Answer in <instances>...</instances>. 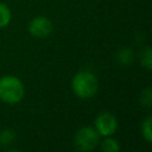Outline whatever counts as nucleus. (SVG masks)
<instances>
[{
  "mask_svg": "<svg viewBox=\"0 0 152 152\" xmlns=\"http://www.w3.org/2000/svg\"><path fill=\"white\" fill-rule=\"evenodd\" d=\"M151 122H152L151 118H150V116H147V118L145 119V121L142 122V125H141V133H142V137L145 138V140H146L147 142H151V141H152Z\"/></svg>",
  "mask_w": 152,
  "mask_h": 152,
  "instance_id": "nucleus-9",
  "label": "nucleus"
},
{
  "mask_svg": "<svg viewBox=\"0 0 152 152\" xmlns=\"http://www.w3.org/2000/svg\"><path fill=\"white\" fill-rule=\"evenodd\" d=\"M100 137L95 127H82L75 134V147L78 151H91L100 144Z\"/></svg>",
  "mask_w": 152,
  "mask_h": 152,
  "instance_id": "nucleus-3",
  "label": "nucleus"
},
{
  "mask_svg": "<svg viewBox=\"0 0 152 152\" xmlns=\"http://www.w3.org/2000/svg\"><path fill=\"white\" fill-rule=\"evenodd\" d=\"M101 150L106 151V152H118L120 150V145H119L118 140H115L110 137H106V139L101 142Z\"/></svg>",
  "mask_w": 152,
  "mask_h": 152,
  "instance_id": "nucleus-6",
  "label": "nucleus"
},
{
  "mask_svg": "<svg viewBox=\"0 0 152 152\" xmlns=\"http://www.w3.org/2000/svg\"><path fill=\"white\" fill-rule=\"evenodd\" d=\"M133 59V52L131 49H121L118 53V61L120 64L127 65L132 62Z\"/></svg>",
  "mask_w": 152,
  "mask_h": 152,
  "instance_id": "nucleus-8",
  "label": "nucleus"
},
{
  "mask_svg": "<svg viewBox=\"0 0 152 152\" xmlns=\"http://www.w3.org/2000/svg\"><path fill=\"white\" fill-rule=\"evenodd\" d=\"M15 135H14V132L11 131V129H4L1 133H0V142L2 145H8L11 144L13 140H14Z\"/></svg>",
  "mask_w": 152,
  "mask_h": 152,
  "instance_id": "nucleus-11",
  "label": "nucleus"
},
{
  "mask_svg": "<svg viewBox=\"0 0 152 152\" xmlns=\"http://www.w3.org/2000/svg\"><path fill=\"white\" fill-rule=\"evenodd\" d=\"M11 18H12L11 10L5 4L0 2V28L7 26L11 21Z\"/></svg>",
  "mask_w": 152,
  "mask_h": 152,
  "instance_id": "nucleus-7",
  "label": "nucleus"
},
{
  "mask_svg": "<svg viewBox=\"0 0 152 152\" xmlns=\"http://www.w3.org/2000/svg\"><path fill=\"white\" fill-rule=\"evenodd\" d=\"M27 30L36 38H45L52 32L53 25L49 18L39 15L31 19V21L28 23Z\"/></svg>",
  "mask_w": 152,
  "mask_h": 152,
  "instance_id": "nucleus-5",
  "label": "nucleus"
},
{
  "mask_svg": "<svg viewBox=\"0 0 152 152\" xmlns=\"http://www.w3.org/2000/svg\"><path fill=\"white\" fill-rule=\"evenodd\" d=\"M71 88L74 94L80 99L93 97L99 89L97 77L88 70L77 72L71 81Z\"/></svg>",
  "mask_w": 152,
  "mask_h": 152,
  "instance_id": "nucleus-1",
  "label": "nucleus"
},
{
  "mask_svg": "<svg viewBox=\"0 0 152 152\" xmlns=\"http://www.w3.org/2000/svg\"><path fill=\"white\" fill-rule=\"evenodd\" d=\"M118 128V120L116 118L108 112L100 113L95 119V129L99 132L100 135L110 137Z\"/></svg>",
  "mask_w": 152,
  "mask_h": 152,
  "instance_id": "nucleus-4",
  "label": "nucleus"
},
{
  "mask_svg": "<svg viewBox=\"0 0 152 152\" xmlns=\"http://www.w3.org/2000/svg\"><path fill=\"white\" fill-rule=\"evenodd\" d=\"M151 89L147 88L141 93V103L145 107H151Z\"/></svg>",
  "mask_w": 152,
  "mask_h": 152,
  "instance_id": "nucleus-12",
  "label": "nucleus"
},
{
  "mask_svg": "<svg viewBox=\"0 0 152 152\" xmlns=\"http://www.w3.org/2000/svg\"><path fill=\"white\" fill-rule=\"evenodd\" d=\"M25 89L23 82L12 75H7L0 78V99L8 103L14 104L21 101L24 97Z\"/></svg>",
  "mask_w": 152,
  "mask_h": 152,
  "instance_id": "nucleus-2",
  "label": "nucleus"
},
{
  "mask_svg": "<svg viewBox=\"0 0 152 152\" xmlns=\"http://www.w3.org/2000/svg\"><path fill=\"white\" fill-rule=\"evenodd\" d=\"M152 55H151V49L148 46L145 48V50L142 51L141 53V64L147 69L150 70L151 69V65H152Z\"/></svg>",
  "mask_w": 152,
  "mask_h": 152,
  "instance_id": "nucleus-10",
  "label": "nucleus"
}]
</instances>
